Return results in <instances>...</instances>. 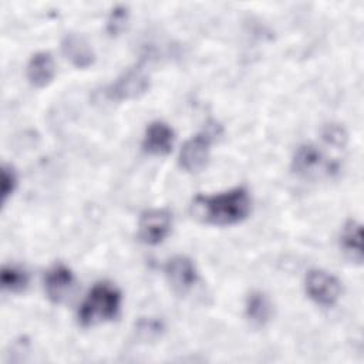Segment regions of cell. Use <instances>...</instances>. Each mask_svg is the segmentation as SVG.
Returning a JSON list of instances; mask_svg holds the SVG:
<instances>
[{
	"instance_id": "8",
	"label": "cell",
	"mask_w": 364,
	"mask_h": 364,
	"mask_svg": "<svg viewBox=\"0 0 364 364\" xmlns=\"http://www.w3.org/2000/svg\"><path fill=\"white\" fill-rule=\"evenodd\" d=\"M164 272L172 289L179 293L189 291L199 279L195 263L189 257L181 255L171 257L166 262Z\"/></svg>"
},
{
	"instance_id": "13",
	"label": "cell",
	"mask_w": 364,
	"mask_h": 364,
	"mask_svg": "<svg viewBox=\"0 0 364 364\" xmlns=\"http://www.w3.org/2000/svg\"><path fill=\"white\" fill-rule=\"evenodd\" d=\"M340 247L343 253L353 262H363V232L361 225L355 220H348L340 233Z\"/></svg>"
},
{
	"instance_id": "14",
	"label": "cell",
	"mask_w": 364,
	"mask_h": 364,
	"mask_svg": "<svg viewBox=\"0 0 364 364\" xmlns=\"http://www.w3.org/2000/svg\"><path fill=\"white\" fill-rule=\"evenodd\" d=\"M245 311L253 324L263 326L272 317V303L264 293L256 290L246 297Z\"/></svg>"
},
{
	"instance_id": "7",
	"label": "cell",
	"mask_w": 364,
	"mask_h": 364,
	"mask_svg": "<svg viewBox=\"0 0 364 364\" xmlns=\"http://www.w3.org/2000/svg\"><path fill=\"white\" fill-rule=\"evenodd\" d=\"M172 229V215L166 209H151L142 213L138 223V237L145 245L162 243Z\"/></svg>"
},
{
	"instance_id": "5",
	"label": "cell",
	"mask_w": 364,
	"mask_h": 364,
	"mask_svg": "<svg viewBox=\"0 0 364 364\" xmlns=\"http://www.w3.org/2000/svg\"><path fill=\"white\" fill-rule=\"evenodd\" d=\"M304 287L307 296L318 306L331 307L334 306L341 296V283L340 280L323 270V269H311L306 274Z\"/></svg>"
},
{
	"instance_id": "6",
	"label": "cell",
	"mask_w": 364,
	"mask_h": 364,
	"mask_svg": "<svg viewBox=\"0 0 364 364\" xmlns=\"http://www.w3.org/2000/svg\"><path fill=\"white\" fill-rule=\"evenodd\" d=\"M213 142V131L203 129L189 138L179 151V165L186 172L202 171L210 155V146Z\"/></svg>"
},
{
	"instance_id": "3",
	"label": "cell",
	"mask_w": 364,
	"mask_h": 364,
	"mask_svg": "<svg viewBox=\"0 0 364 364\" xmlns=\"http://www.w3.org/2000/svg\"><path fill=\"white\" fill-rule=\"evenodd\" d=\"M149 88V74L142 63L127 68L114 82H111L104 94L109 101L121 102L141 97Z\"/></svg>"
},
{
	"instance_id": "12",
	"label": "cell",
	"mask_w": 364,
	"mask_h": 364,
	"mask_svg": "<svg viewBox=\"0 0 364 364\" xmlns=\"http://www.w3.org/2000/svg\"><path fill=\"white\" fill-rule=\"evenodd\" d=\"M54 75H55V64L50 53L40 51L30 58L27 64V78L34 87L37 88L47 87L54 80Z\"/></svg>"
},
{
	"instance_id": "11",
	"label": "cell",
	"mask_w": 364,
	"mask_h": 364,
	"mask_svg": "<svg viewBox=\"0 0 364 364\" xmlns=\"http://www.w3.org/2000/svg\"><path fill=\"white\" fill-rule=\"evenodd\" d=\"M61 51L75 68H90L95 61V53L91 44L77 33H68L64 36L61 41Z\"/></svg>"
},
{
	"instance_id": "9",
	"label": "cell",
	"mask_w": 364,
	"mask_h": 364,
	"mask_svg": "<svg viewBox=\"0 0 364 364\" xmlns=\"http://www.w3.org/2000/svg\"><path fill=\"white\" fill-rule=\"evenodd\" d=\"M74 274L70 267L63 263L54 264L44 277V290L50 301L58 304L70 297L74 289Z\"/></svg>"
},
{
	"instance_id": "15",
	"label": "cell",
	"mask_w": 364,
	"mask_h": 364,
	"mask_svg": "<svg viewBox=\"0 0 364 364\" xmlns=\"http://www.w3.org/2000/svg\"><path fill=\"white\" fill-rule=\"evenodd\" d=\"M0 283L3 290L10 293H20L28 284V274L17 266H3L0 273Z\"/></svg>"
},
{
	"instance_id": "16",
	"label": "cell",
	"mask_w": 364,
	"mask_h": 364,
	"mask_svg": "<svg viewBox=\"0 0 364 364\" xmlns=\"http://www.w3.org/2000/svg\"><path fill=\"white\" fill-rule=\"evenodd\" d=\"M129 11L125 6H115L107 18V33L109 36H119L128 23Z\"/></svg>"
},
{
	"instance_id": "18",
	"label": "cell",
	"mask_w": 364,
	"mask_h": 364,
	"mask_svg": "<svg viewBox=\"0 0 364 364\" xmlns=\"http://www.w3.org/2000/svg\"><path fill=\"white\" fill-rule=\"evenodd\" d=\"M162 330V324L154 318H144L138 323V333L142 334L145 338L156 337Z\"/></svg>"
},
{
	"instance_id": "17",
	"label": "cell",
	"mask_w": 364,
	"mask_h": 364,
	"mask_svg": "<svg viewBox=\"0 0 364 364\" xmlns=\"http://www.w3.org/2000/svg\"><path fill=\"white\" fill-rule=\"evenodd\" d=\"M1 203H6L7 199L14 193L17 188V173L10 165H3L1 166Z\"/></svg>"
},
{
	"instance_id": "10",
	"label": "cell",
	"mask_w": 364,
	"mask_h": 364,
	"mask_svg": "<svg viewBox=\"0 0 364 364\" xmlns=\"http://www.w3.org/2000/svg\"><path fill=\"white\" fill-rule=\"evenodd\" d=\"M175 141L173 129L164 121L151 122L144 134L142 148L149 155H166L172 151Z\"/></svg>"
},
{
	"instance_id": "4",
	"label": "cell",
	"mask_w": 364,
	"mask_h": 364,
	"mask_svg": "<svg viewBox=\"0 0 364 364\" xmlns=\"http://www.w3.org/2000/svg\"><path fill=\"white\" fill-rule=\"evenodd\" d=\"M291 168L297 175L304 178L331 175L338 171V165L327 159L314 144H303L294 151Z\"/></svg>"
},
{
	"instance_id": "2",
	"label": "cell",
	"mask_w": 364,
	"mask_h": 364,
	"mask_svg": "<svg viewBox=\"0 0 364 364\" xmlns=\"http://www.w3.org/2000/svg\"><path fill=\"white\" fill-rule=\"evenodd\" d=\"M121 291L108 282H100L85 296L78 310V321L84 327L97 326L115 318L121 309Z\"/></svg>"
},
{
	"instance_id": "1",
	"label": "cell",
	"mask_w": 364,
	"mask_h": 364,
	"mask_svg": "<svg viewBox=\"0 0 364 364\" xmlns=\"http://www.w3.org/2000/svg\"><path fill=\"white\" fill-rule=\"evenodd\" d=\"M250 196L245 186L232 188L216 195H196L191 209L193 216L215 226H229L245 220L250 213Z\"/></svg>"
}]
</instances>
